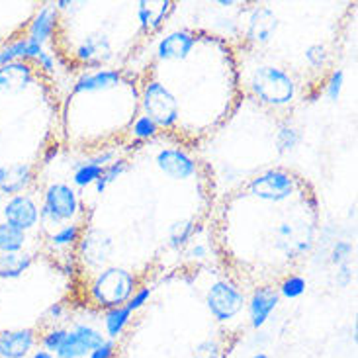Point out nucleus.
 Returning <instances> with one entry per match:
<instances>
[{"mask_svg":"<svg viewBox=\"0 0 358 358\" xmlns=\"http://www.w3.org/2000/svg\"><path fill=\"white\" fill-rule=\"evenodd\" d=\"M127 169H129V165H127L126 159H116V161H112L110 165L104 166V171H102V175H100V178L96 180V184H94V188H96V192H104L110 184L116 180L117 176H122L124 173H126Z\"/></svg>","mask_w":358,"mask_h":358,"instance_id":"30","label":"nucleus"},{"mask_svg":"<svg viewBox=\"0 0 358 358\" xmlns=\"http://www.w3.org/2000/svg\"><path fill=\"white\" fill-rule=\"evenodd\" d=\"M59 12L53 4H43L36 10L34 18L29 20L28 38L36 39L41 45H45L49 39L53 38L55 29H57Z\"/></svg>","mask_w":358,"mask_h":358,"instance_id":"21","label":"nucleus"},{"mask_svg":"<svg viewBox=\"0 0 358 358\" xmlns=\"http://www.w3.org/2000/svg\"><path fill=\"white\" fill-rule=\"evenodd\" d=\"M83 237V227L80 223H63L59 229L53 233H49V243L53 249H61V251H69L73 247H77L78 241Z\"/></svg>","mask_w":358,"mask_h":358,"instance_id":"25","label":"nucleus"},{"mask_svg":"<svg viewBox=\"0 0 358 358\" xmlns=\"http://www.w3.org/2000/svg\"><path fill=\"white\" fill-rule=\"evenodd\" d=\"M104 335L92 325L78 323L73 329L67 331V337L63 341V345L55 352L57 358H85L90 357V352L98 349L104 343Z\"/></svg>","mask_w":358,"mask_h":358,"instance_id":"7","label":"nucleus"},{"mask_svg":"<svg viewBox=\"0 0 358 358\" xmlns=\"http://www.w3.org/2000/svg\"><path fill=\"white\" fill-rule=\"evenodd\" d=\"M194 233H196V222L194 220H178V222L171 223L169 231H166V237H169V247L175 249V251H180V249H186L190 241H192Z\"/></svg>","mask_w":358,"mask_h":358,"instance_id":"26","label":"nucleus"},{"mask_svg":"<svg viewBox=\"0 0 358 358\" xmlns=\"http://www.w3.org/2000/svg\"><path fill=\"white\" fill-rule=\"evenodd\" d=\"M186 255L192 257V259H206L208 257V249H206V245H202V243H196V245H190V249H188Z\"/></svg>","mask_w":358,"mask_h":358,"instance_id":"38","label":"nucleus"},{"mask_svg":"<svg viewBox=\"0 0 358 358\" xmlns=\"http://www.w3.org/2000/svg\"><path fill=\"white\" fill-rule=\"evenodd\" d=\"M249 88L262 104L274 108L288 106L296 98V80L286 69L276 65H261L252 71Z\"/></svg>","mask_w":358,"mask_h":358,"instance_id":"2","label":"nucleus"},{"mask_svg":"<svg viewBox=\"0 0 358 358\" xmlns=\"http://www.w3.org/2000/svg\"><path fill=\"white\" fill-rule=\"evenodd\" d=\"M196 48V38L190 31L176 29L161 38L157 45V57L161 61H184L190 57L192 49Z\"/></svg>","mask_w":358,"mask_h":358,"instance_id":"15","label":"nucleus"},{"mask_svg":"<svg viewBox=\"0 0 358 358\" xmlns=\"http://www.w3.org/2000/svg\"><path fill=\"white\" fill-rule=\"evenodd\" d=\"M255 358H266L264 355H259V357H255Z\"/></svg>","mask_w":358,"mask_h":358,"instance_id":"41","label":"nucleus"},{"mask_svg":"<svg viewBox=\"0 0 358 358\" xmlns=\"http://www.w3.org/2000/svg\"><path fill=\"white\" fill-rule=\"evenodd\" d=\"M0 48H2V43H0Z\"/></svg>","mask_w":358,"mask_h":358,"instance_id":"42","label":"nucleus"},{"mask_svg":"<svg viewBox=\"0 0 358 358\" xmlns=\"http://www.w3.org/2000/svg\"><path fill=\"white\" fill-rule=\"evenodd\" d=\"M75 55L87 67L100 69L102 63H106L108 59L112 57V43H110V38H108L106 34H102V31L88 34L87 38L83 39L77 45Z\"/></svg>","mask_w":358,"mask_h":358,"instance_id":"14","label":"nucleus"},{"mask_svg":"<svg viewBox=\"0 0 358 358\" xmlns=\"http://www.w3.org/2000/svg\"><path fill=\"white\" fill-rule=\"evenodd\" d=\"M141 106L143 114L151 117L155 122L159 129H173L180 120V104L178 98L171 92V88H166L159 80H149L143 87L141 94Z\"/></svg>","mask_w":358,"mask_h":358,"instance_id":"4","label":"nucleus"},{"mask_svg":"<svg viewBox=\"0 0 358 358\" xmlns=\"http://www.w3.org/2000/svg\"><path fill=\"white\" fill-rule=\"evenodd\" d=\"M39 347V329H0V358H29Z\"/></svg>","mask_w":358,"mask_h":358,"instance_id":"9","label":"nucleus"},{"mask_svg":"<svg viewBox=\"0 0 358 358\" xmlns=\"http://www.w3.org/2000/svg\"><path fill=\"white\" fill-rule=\"evenodd\" d=\"M352 255H355V245L347 239H339V241L333 243V247H331L329 252V261L331 264H335V266H341V264H347L352 259Z\"/></svg>","mask_w":358,"mask_h":358,"instance_id":"33","label":"nucleus"},{"mask_svg":"<svg viewBox=\"0 0 358 358\" xmlns=\"http://www.w3.org/2000/svg\"><path fill=\"white\" fill-rule=\"evenodd\" d=\"M122 83V75L120 71L114 69H96L85 73L83 77L78 78L73 87L75 94H94V92H104L110 88H116Z\"/></svg>","mask_w":358,"mask_h":358,"instance_id":"18","label":"nucleus"},{"mask_svg":"<svg viewBox=\"0 0 358 358\" xmlns=\"http://www.w3.org/2000/svg\"><path fill=\"white\" fill-rule=\"evenodd\" d=\"M308 290V282L300 274H288L284 276V280L278 284V296L288 298V300H298Z\"/></svg>","mask_w":358,"mask_h":358,"instance_id":"29","label":"nucleus"},{"mask_svg":"<svg viewBox=\"0 0 358 358\" xmlns=\"http://www.w3.org/2000/svg\"><path fill=\"white\" fill-rule=\"evenodd\" d=\"M171 8H173L171 2H161V4L139 2V4H137V18H139L141 28L147 29V31L157 29L163 24V20L166 18V14L171 12Z\"/></svg>","mask_w":358,"mask_h":358,"instance_id":"23","label":"nucleus"},{"mask_svg":"<svg viewBox=\"0 0 358 358\" xmlns=\"http://www.w3.org/2000/svg\"><path fill=\"white\" fill-rule=\"evenodd\" d=\"M57 151H59L57 145L49 147V151H48V153H45V155H43V165H49V163H51V159L57 155Z\"/></svg>","mask_w":358,"mask_h":358,"instance_id":"40","label":"nucleus"},{"mask_svg":"<svg viewBox=\"0 0 358 358\" xmlns=\"http://www.w3.org/2000/svg\"><path fill=\"white\" fill-rule=\"evenodd\" d=\"M278 26H280V22H278V16L274 14V10L266 8V6H257L247 22V38L255 43H268L272 36L276 34Z\"/></svg>","mask_w":358,"mask_h":358,"instance_id":"17","label":"nucleus"},{"mask_svg":"<svg viewBox=\"0 0 358 358\" xmlns=\"http://www.w3.org/2000/svg\"><path fill=\"white\" fill-rule=\"evenodd\" d=\"M303 57L311 69H325L329 63L331 53L325 43H311L303 51Z\"/></svg>","mask_w":358,"mask_h":358,"instance_id":"31","label":"nucleus"},{"mask_svg":"<svg viewBox=\"0 0 358 358\" xmlns=\"http://www.w3.org/2000/svg\"><path fill=\"white\" fill-rule=\"evenodd\" d=\"M151 294H153V290H151L149 286H139V288L134 292V296L129 298V301L126 303L127 310L131 311V313H136V311L141 310L147 301L151 300Z\"/></svg>","mask_w":358,"mask_h":358,"instance_id":"35","label":"nucleus"},{"mask_svg":"<svg viewBox=\"0 0 358 358\" xmlns=\"http://www.w3.org/2000/svg\"><path fill=\"white\" fill-rule=\"evenodd\" d=\"M43 49H45V45H41L39 41L28 38V36L12 39L0 48V67L14 63V61H26V63L36 61Z\"/></svg>","mask_w":358,"mask_h":358,"instance_id":"20","label":"nucleus"},{"mask_svg":"<svg viewBox=\"0 0 358 358\" xmlns=\"http://www.w3.org/2000/svg\"><path fill=\"white\" fill-rule=\"evenodd\" d=\"M278 303H280V296L272 286H262V288H257L252 292L251 298L247 301L252 327L255 329L262 327L266 323V320L271 317L272 311L278 308Z\"/></svg>","mask_w":358,"mask_h":358,"instance_id":"16","label":"nucleus"},{"mask_svg":"<svg viewBox=\"0 0 358 358\" xmlns=\"http://www.w3.org/2000/svg\"><path fill=\"white\" fill-rule=\"evenodd\" d=\"M131 317H134V313L127 310V306L106 310V313H104V327H106L108 337L112 341L120 339L126 333L127 327H129Z\"/></svg>","mask_w":358,"mask_h":358,"instance_id":"24","label":"nucleus"},{"mask_svg":"<svg viewBox=\"0 0 358 358\" xmlns=\"http://www.w3.org/2000/svg\"><path fill=\"white\" fill-rule=\"evenodd\" d=\"M249 192L262 202L280 203L286 202L296 190V178L284 169H268L259 176L251 178Z\"/></svg>","mask_w":358,"mask_h":358,"instance_id":"6","label":"nucleus"},{"mask_svg":"<svg viewBox=\"0 0 358 358\" xmlns=\"http://www.w3.org/2000/svg\"><path fill=\"white\" fill-rule=\"evenodd\" d=\"M28 245V233L6 222H0V252H20Z\"/></svg>","mask_w":358,"mask_h":358,"instance_id":"27","label":"nucleus"},{"mask_svg":"<svg viewBox=\"0 0 358 358\" xmlns=\"http://www.w3.org/2000/svg\"><path fill=\"white\" fill-rule=\"evenodd\" d=\"M34 264V255L26 251L0 252V280H16Z\"/></svg>","mask_w":358,"mask_h":358,"instance_id":"22","label":"nucleus"},{"mask_svg":"<svg viewBox=\"0 0 358 358\" xmlns=\"http://www.w3.org/2000/svg\"><path fill=\"white\" fill-rule=\"evenodd\" d=\"M155 163L159 171L173 180H186V178H192L198 173V163L186 151L176 149V147L161 149L157 153Z\"/></svg>","mask_w":358,"mask_h":358,"instance_id":"11","label":"nucleus"},{"mask_svg":"<svg viewBox=\"0 0 358 358\" xmlns=\"http://www.w3.org/2000/svg\"><path fill=\"white\" fill-rule=\"evenodd\" d=\"M116 151L114 149H106V151H98L96 155L88 157L85 161H80L75 171H73V188H88L94 186L96 180L102 175L104 166H108L112 161H116Z\"/></svg>","mask_w":358,"mask_h":358,"instance_id":"13","label":"nucleus"},{"mask_svg":"<svg viewBox=\"0 0 358 358\" xmlns=\"http://www.w3.org/2000/svg\"><path fill=\"white\" fill-rule=\"evenodd\" d=\"M112 251H114V243L106 233H102L100 229L83 231V237L78 241V252L83 262L90 268H100L102 264H106Z\"/></svg>","mask_w":358,"mask_h":358,"instance_id":"10","label":"nucleus"},{"mask_svg":"<svg viewBox=\"0 0 358 358\" xmlns=\"http://www.w3.org/2000/svg\"><path fill=\"white\" fill-rule=\"evenodd\" d=\"M80 213V198L67 182H51L43 190V203L39 208V223L53 233L63 223H73Z\"/></svg>","mask_w":358,"mask_h":358,"instance_id":"3","label":"nucleus"},{"mask_svg":"<svg viewBox=\"0 0 358 358\" xmlns=\"http://www.w3.org/2000/svg\"><path fill=\"white\" fill-rule=\"evenodd\" d=\"M301 139V131L298 127L290 126V124H282L278 127V134H276V147L280 153H292L300 147Z\"/></svg>","mask_w":358,"mask_h":358,"instance_id":"28","label":"nucleus"},{"mask_svg":"<svg viewBox=\"0 0 358 358\" xmlns=\"http://www.w3.org/2000/svg\"><path fill=\"white\" fill-rule=\"evenodd\" d=\"M4 222L18 227L24 233L36 229L39 223V206L29 194H18L6 200L2 208Z\"/></svg>","mask_w":358,"mask_h":358,"instance_id":"8","label":"nucleus"},{"mask_svg":"<svg viewBox=\"0 0 358 358\" xmlns=\"http://www.w3.org/2000/svg\"><path fill=\"white\" fill-rule=\"evenodd\" d=\"M36 180V171L29 163H2L0 165V194L18 196L28 190Z\"/></svg>","mask_w":358,"mask_h":358,"instance_id":"12","label":"nucleus"},{"mask_svg":"<svg viewBox=\"0 0 358 358\" xmlns=\"http://www.w3.org/2000/svg\"><path fill=\"white\" fill-rule=\"evenodd\" d=\"M343 85H345V71L343 69H335L329 75V80L325 85V96L331 102H337L341 96V90H343Z\"/></svg>","mask_w":358,"mask_h":358,"instance_id":"34","label":"nucleus"},{"mask_svg":"<svg viewBox=\"0 0 358 358\" xmlns=\"http://www.w3.org/2000/svg\"><path fill=\"white\" fill-rule=\"evenodd\" d=\"M352 280H355V271H352L350 262L337 266V272H335V284H337V286H341V288H349L350 284H352Z\"/></svg>","mask_w":358,"mask_h":358,"instance_id":"36","label":"nucleus"},{"mask_svg":"<svg viewBox=\"0 0 358 358\" xmlns=\"http://www.w3.org/2000/svg\"><path fill=\"white\" fill-rule=\"evenodd\" d=\"M29 358H57L53 352H49V350L41 349V347H38V349L34 350L31 355H29Z\"/></svg>","mask_w":358,"mask_h":358,"instance_id":"39","label":"nucleus"},{"mask_svg":"<svg viewBox=\"0 0 358 358\" xmlns=\"http://www.w3.org/2000/svg\"><path fill=\"white\" fill-rule=\"evenodd\" d=\"M36 80L34 67L26 61H14L0 67V90L22 92Z\"/></svg>","mask_w":358,"mask_h":358,"instance_id":"19","label":"nucleus"},{"mask_svg":"<svg viewBox=\"0 0 358 358\" xmlns=\"http://www.w3.org/2000/svg\"><path fill=\"white\" fill-rule=\"evenodd\" d=\"M247 306L243 290L231 280H215L206 294V308L217 323L231 321Z\"/></svg>","mask_w":358,"mask_h":358,"instance_id":"5","label":"nucleus"},{"mask_svg":"<svg viewBox=\"0 0 358 358\" xmlns=\"http://www.w3.org/2000/svg\"><path fill=\"white\" fill-rule=\"evenodd\" d=\"M137 290V278L134 272L126 271L122 266H106L90 282V300L96 303L98 308L112 310L126 306L129 298Z\"/></svg>","mask_w":358,"mask_h":358,"instance_id":"1","label":"nucleus"},{"mask_svg":"<svg viewBox=\"0 0 358 358\" xmlns=\"http://www.w3.org/2000/svg\"><path fill=\"white\" fill-rule=\"evenodd\" d=\"M36 65H38L39 71H43V73H48V75H51L53 71H55V57L49 53L48 49H43L41 53H39V57L34 61Z\"/></svg>","mask_w":358,"mask_h":358,"instance_id":"37","label":"nucleus"},{"mask_svg":"<svg viewBox=\"0 0 358 358\" xmlns=\"http://www.w3.org/2000/svg\"><path fill=\"white\" fill-rule=\"evenodd\" d=\"M157 134H159V126L151 117H147L145 114L137 116L136 122L131 124V136L136 137V139L145 141V139H153Z\"/></svg>","mask_w":358,"mask_h":358,"instance_id":"32","label":"nucleus"}]
</instances>
